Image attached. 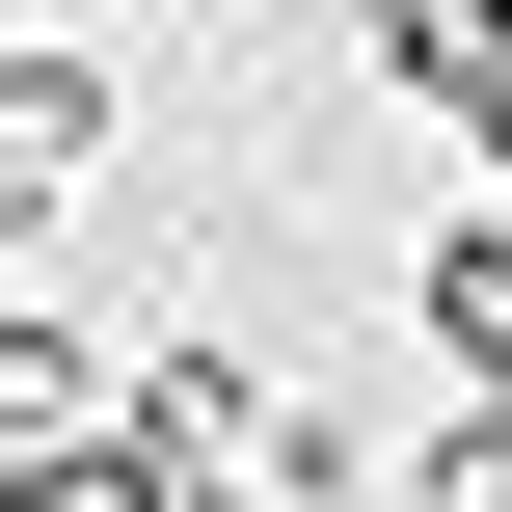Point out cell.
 Masks as SVG:
<instances>
[{
    "instance_id": "obj_1",
    "label": "cell",
    "mask_w": 512,
    "mask_h": 512,
    "mask_svg": "<svg viewBox=\"0 0 512 512\" xmlns=\"http://www.w3.org/2000/svg\"><path fill=\"white\" fill-rule=\"evenodd\" d=\"M405 351H432L459 405H512V189H459V216L405 243Z\"/></svg>"
},
{
    "instance_id": "obj_2",
    "label": "cell",
    "mask_w": 512,
    "mask_h": 512,
    "mask_svg": "<svg viewBox=\"0 0 512 512\" xmlns=\"http://www.w3.org/2000/svg\"><path fill=\"white\" fill-rule=\"evenodd\" d=\"M108 135H135V81H108L81 27H27V54H0V189L54 216V189H108Z\"/></svg>"
},
{
    "instance_id": "obj_3",
    "label": "cell",
    "mask_w": 512,
    "mask_h": 512,
    "mask_svg": "<svg viewBox=\"0 0 512 512\" xmlns=\"http://www.w3.org/2000/svg\"><path fill=\"white\" fill-rule=\"evenodd\" d=\"M135 432H162L189 486H270V432H297V378H270V351L216 324V351H135Z\"/></svg>"
},
{
    "instance_id": "obj_4",
    "label": "cell",
    "mask_w": 512,
    "mask_h": 512,
    "mask_svg": "<svg viewBox=\"0 0 512 512\" xmlns=\"http://www.w3.org/2000/svg\"><path fill=\"white\" fill-rule=\"evenodd\" d=\"M81 432H135V351L54 324V297H0V459H81Z\"/></svg>"
},
{
    "instance_id": "obj_5",
    "label": "cell",
    "mask_w": 512,
    "mask_h": 512,
    "mask_svg": "<svg viewBox=\"0 0 512 512\" xmlns=\"http://www.w3.org/2000/svg\"><path fill=\"white\" fill-rule=\"evenodd\" d=\"M351 54H378L405 108H486L512 81V0H351Z\"/></svg>"
},
{
    "instance_id": "obj_6",
    "label": "cell",
    "mask_w": 512,
    "mask_h": 512,
    "mask_svg": "<svg viewBox=\"0 0 512 512\" xmlns=\"http://www.w3.org/2000/svg\"><path fill=\"white\" fill-rule=\"evenodd\" d=\"M0 512H243V486H189L162 432H81V459H0Z\"/></svg>"
},
{
    "instance_id": "obj_7",
    "label": "cell",
    "mask_w": 512,
    "mask_h": 512,
    "mask_svg": "<svg viewBox=\"0 0 512 512\" xmlns=\"http://www.w3.org/2000/svg\"><path fill=\"white\" fill-rule=\"evenodd\" d=\"M405 512H512V405H432L405 432Z\"/></svg>"
},
{
    "instance_id": "obj_8",
    "label": "cell",
    "mask_w": 512,
    "mask_h": 512,
    "mask_svg": "<svg viewBox=\"0 0 512 512\" xmlns=\"http://www.w3.org/2000/svg\"><path fill=\"white\" fill-rule=\"evenodd\" d=\"M459 189H512V81H486V108H459Z\"/></svg>"
}]
</instances>
